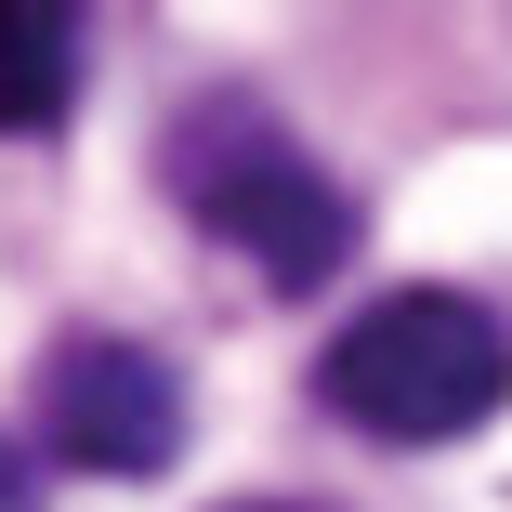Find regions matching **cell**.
Returning <instances> with one entry per match:
<instances>
[{
    "mask_svg": "<svg viewBox=\"0 0 512 512\" xmlns=\"http://www.w3.org/2000/svg\"><path fill=\"white\" fill-rule=\"evenodd\" d=\"M158 184L197 237H224L263 289H329L355 263V197L263 92H197L158 132Z\"/></svg>",
    "mask_w": 512,
    "mask_h": 512,
    "instance_id": "1",
    "label": "cell"
},
{
    "mask_svg": "<svg viewBox=\"0 0 512 512\" xmlns=\"http://www.w3.org/2000/svg\"><path fill=\"white\" fill-rule=\"evenodd\" d=\"M79 106V14L66 0H0V145L66 132Z\"/></svg>",
    "mask_w": 512,
    "mask_h": 512,
    "instance_id": "4",
    "label": "cell"
},
{
    "mask_svg": "<svg viewBox=\"0 0 512 512\" xmlns=\"http://www.w3.org/2000/svg\"><path fill=\"white\" fill-rule=\"evenodd\" d=\"M316 407L368 447H460L512 407V329L460 289H381L329 329Z\"/></svg>",
    "mask_w": 512,
    "mask_h": 512,
    "instance_id": "2",
    "label": "cell"
},
{
    "mask_svg": "<svg viewBox=\"0 0 512 512\" xmlns=\"http://www.w3.org/2000/svg\"><path fill=\"white\" fill-rule=\"evenodd\" d=\"M0 512H40V460H27L14 434H0Z\"/></svg>",
    "mask_w": 512,
    "mask_h": 512,
    "instance_id": "5",
    "label": "cell"
},
{
    "mask_svg": "<svg viewBox=\"0 0 512 512\" xmlns=\"http://www.w3.org/2000/svg\"><path fill=\"white\" fill-rule=\"evenodd\" d=\"M40 434H53V460H79V473L145 486V473L184 460V368H171L158 342L79 329V342L40 355Z\"/></svg>",
    "mask_w": 512,
    "mask_h": 512,
    "instance_id": "3",
    "label": "cell"
},
{
    "mask_svg": "<svg viewBox=\"0 0 512 512\" xmlns=\"http://www.w3.org/2000/svg\"><path fill=\"white\" fill-rule=\"evenodd\" d=\"M224 512H329V499H224Z\"/></svg>",
    "mask_w": 512,
    "mask_h": 512,
    "instance_id": "6",
    "label": "cell"
}]
</instances>
